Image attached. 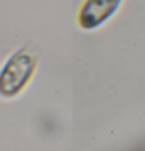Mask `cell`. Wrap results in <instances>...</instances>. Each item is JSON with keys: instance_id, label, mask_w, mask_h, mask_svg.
Segmentation results:
<instances>
[{"instance_id": "1", "label": "cell", "mask_w": 145, "mask_h": 151, "mask_svg": "<svg viewBox=\"0 0 145 151\" xmlns=\"http://www.w3.org/2000/svg\"><path fill=\"white\" fill-rule=\"evenodd\" d=\"M36 68V59L25 51L14 54L0 73V94L2 96H16L30 80Z\"/></svg>"}, {"instance_id": "2", "label": "cell", "mask_w": 145, "mask_h": 151, "mask_svg": "<svg viewBox=\"0 0 145 151\" xmlns=\"http://www.w3.org/2000/svg\"><path fill=\"white\" fill-rule=\"evenodd\" d=\"M122 0H87L84 5L79 22L84 28H94L103 23L108 17L113 16Z\"/></svg>"}]
</instances>
